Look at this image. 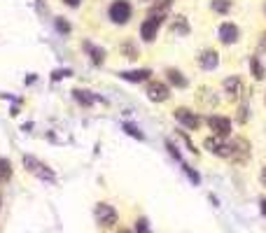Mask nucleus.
I'll return each instance as SVG.
<instances>
[{"label":"nucleus","instance_id":"1","mask_svg":"<svg viewBox=\"0 0 266 233\" xmlns=\"http://www.w3.org/2000/svg\"><path fill=\"white\" fill-rule=\"evenodd\" d=\"M131 14H133V7H131L129 0H115L108 10V17L115 26H124L131 21Z\"/></svg>","mask_w":266,"mask_h":233},{"label":"nucleus","instance_id":"2","mask_svg":"<svg viewBox=\"0 0 266 233\" xmlns=\"http://www.w3.org/2000/svg\"><path fill=\"white\" fill-rule=\"evenodd\" d=\"M203 147L212 154V156H219V159H229V156H231V140L222 138V135H210V138H205Z\"/></svg>","mask_w":266,"mask_h":233},{"label":"nucleus","instance_id":"3","mask_svg":"<svg viewBox=\"0 0 266 233\" xmlns=\"http://www.w3.org/2000/svg\"><path fill=\"white\" fill-rule=\"evenodd\" d=\"M173 117H175L177 124H182L184 128H189V131H198L203 119H201V114L194 112L191 107H175L173 110Z\"/></svg>","mask_w":266,"mask_h":233},{"label":"nucleus","instance_id":"4","mask_svg":"<svg viewBox=\"0 0 266 233\" xmlns=\"http://www.w3.org/2000/svg\"><path fill=\"white\" fill-rule=\"evenodd\" d=\"M24 166H26V170L28 173H33L35 177H40V180H45V182H54L56 180V175H54V170L47 166V163H42L40 159H35V156H24Z\"/></svg>","mask_w":266,"mask_h":233},{"label":"nucleus","instance_id":"5","mask_svg":"<svg viewBox=\"0 0 266 233\" xmlns=\"http://www.w3.org/2000/svg\"><path fill=\"white\" fill-rule=\"evenodd\" d=\"M145 93H147V98H150L152 103H166V100H171V96H173L168 82H161V80H150L147 82Z\"/></svg>","mask_w":266,"mask_h":233},{"label":"nucleus","instance_id":"6","mask_svg":"<svg viewBox=\"0 0 266 233\" xmlns=\"http://www.w3.org/2000/svg\"><path fill=\"white\" fill-rule=\"evenodd\" d=\"M222 89H224L226 98L231 100V103H238L243 96H245V84H243V80H240V75H231V77H226L224 82H222Z\"/></svg>","mask_w":266,"mask_h":233},{"label":"nucleus","instance_id":"7","mask_svg":"<svg viewBox=\"0 0 266 233\" xmlns=\"http://www.w3.org/2000/svg\"><path fill=\"white\" fill-rule=\"evenodd\" d=\"M166 21V17H157V14H147V19L140 24V38H143L145 42H154V38H157L159 28H161V24Z\"/></svg>","mask_w":266,"mask_h":233},{"label":"nucleus","instance_id":"8","mask_svg":"<svg viewBox=\"0 0 266 233\" xmlns=\"http://www.w3.org/2000/svg\"><path fill=\"white\" fill-rule=\"evenodd\" d=\"M94 214H96V221H98L101 226H105V228H112L117 224V219H119L117 210L110 205V203H98L96 210H94Z\"/></svg>","mask_w":266,"mask_h":233},{"label":"nucleus","instance_id":"9","mask_svg":"<svg viewBox=\"0 0 266 233\" xmlns=\"http://www.w3.org/2000/svg\"><path fill=\"white\" fill-rule=\"evenodd\" d=\"M229 159L236 163V166H243V163H247V159H250V142H247L245 138H236L231 140V156Z\"/></svg>","mask_w":266,"mask_h":233},{"label":"nucleus","instance_id":"10","mask_svg":"<svg viewBox=\"0 0 266 233\" xmlns=\"http://www.w3.org/2000/svg\"><path fill=\"white\" fill-rule=\"evenodd\" d=\"M205 124H208V128L212 131V135H222V138H226V135L231 133V119H229V117L210 114V117L205 119Z\"/></svg>","mask_w":266,"mask_h":233},{"label":"nucleus","instance_id":"11","mask_svg":"<svg viewBox=\"0 0 266 233\" xmlns=\"http://www.w3.org/2000/svg\"><path fill=\"white\" fill-rule=\"evenodd\" d=\"M217 35L222 45H233V42L240 40V28L236 24H231V21H222L217 28Z\"/></svg>","mask_w":266,"mask_h":233},{"label":"nucleus","instance_id":"12","mask_svg":"<svg viewBox=\"0 0 266 233\" xmlns=\"http://www.w3.org/2000/svg\"><path fill=\"white\" fill-rule=\"evenodd\" d=\"M196 103L201 107H205V110H212V107H217V93L212 91L210 87H201L196 93Z\"/></svg>","mask_w":266,"mask_h":233},{"label":"nucleus","instance_id":"13","mask_svg":"<svg viewBox=\"0 0 266 233\" xmlns=\"http://www.w3.org/2000/svg\"><path fill=\"white\" fill-rule=\"evenodd\" d=\"M124 82H133V84H140V82H150L152 70L150 68H140V70H122L119 73Z\"/></svg>","mask_w":266,"mask_h":233},{"label":"nucleus","instance_id":"14","mask_svg":"<svg viewBox=\"0 0 266 233\" xmlns=\"http://www.w3.org/2000/svg\"><path fill=\"white\" fill-rule=\"evenodd\" d=\"M198 66L203 68V70H215L219 66L217 49H203V52L198 54Z\"/></svg>","mask_w":266,"mask_h":233},{"label":"nucleus","instance_id":"15","mask_svg":"<svg viewBox=\"0 0 266 233\" xmlns=\"http://www.w3.org/2000/svg\"><path fill=\"white\" fill-rule=\"evenodd\" d=\"M82 47H84V52L89 54V59H91L94 66H103V63H105V56H108V54H105L103 47H96L94 42H84Z\"/></svg>","mask_w":266,"mask_h":233},{"label":"nucleus","instance_id":"16","mask_svg":"<svg viewBox=\"0 0 266 233\" xmlns=\"http://www.w3.org/2000/svg\"><path fill=\"white\" fill-rule=\"evenodd\" d=\"M171 33L173 35H180V38H184V35L191 33V26H189V21H187V17H182V14L173 17V21H171Z\"/></svg>","mask_w":266,"mask_h":233},{"label":"nucleus","instance_id":"17","mask_svg":"<svg viewBox=\"0 0 266 233\" xmlns=\"http://www.w3.org/2000/svg\"><path fill=\"white\" fill-rule=\"evenodd\" d=\"M166 80H168V84H173V87H177V89H187V84H189L187 77H184L177 68H168V70H166Z\"/></svg>","mask_w":266,"mask_h":233},{"label":"nucleus","instance_id":"18","mask_svg":"<svg viewBox=\"0 0 266 233\" xmlns=\"http://www.w3.org/2000/svg\"><path fill=\"white\" fill-rule=\"evenodd\" d=\"M250 75H252V80L254 82H261L266 77V68H264V63H261V59L259 56H250Z\"/></svg>","mask_w":266,"mask_h":233},{"label":"nucleus","instance_id":"19","mask_svg":"<svg viewBox=\"0 0 266 233\" xmlns=\"http://www.w3.org/2000/svg\"><path fill=\"white\" fill-rule=\"evenodd\" d=\"M73 98H75L80 105H84V107L94 105L96 100H103V98H98V96H94L91 91H84V89H73Z\"/></svg>","mask_w":266,"mask_h":233},{"label":"nucleus","instance_id":"20","mask_svg":"<svg viewBox=\"0 0 266 233\" xmlns=\"http://www.w3.org/2000/svg\"><path fill=\"white\" fill-rule=\"evenodd\" d=\"M171 7H173V0H157V3L150 7V14H157V17H166Z\"/></svg>","mask_w":266,"mask_h":233},{"label":"nucleus","instance_id":"21","mask_svg":"<svg viewBox=\"0 0 266 233\" xmlns=\"http://www.w3.org/2000/svg\"><path fill=\"white\" fill-rule=\"evenodd\" d=\"M247 119H250V107H247V93L243 96V103L238 105V112H236V124H247Z\"/></svg>","mask_w":266,"mask_h":233},{"label":"nucleus","instance_id":"22","mask_svg":"<svg viewBox=\"0 0 266 233\" xmlns=\"http://www.w3.org/2000/svg\"><path fill=\"white\" fill-rule=\"evenodd\" d=\"M12 180V163L10 159H0V184H7Z\"/></svg>","mask_w":266,"mask_h":233},{"label":"nucleus","instance_id":"23","mask_svg":"<svg viewBox=\"0 0 266 233\" xmlns=\"http://www.w3.org/2000/svg\"><path fill=\"white\" fill-rule=\"evenodd\" d=\"M210 7H212V12H217V14H229L231 12V7H233V3L231 0H212Z\"/></svg>","mask_w":266,"mask_h":233},{"label":"nucleus","instance_id":"24","mask_svg":"<svg viewBox=\"0 0 266 233\" xmlns=\"http://www.w3.org/2000/svg\"><path fill=\"white\" fill-rule=\"evenodd\" d=\"M119 52H122V56H126V59H138V47H136V42H131V40L122 42Z\"/></svg>","mask_w":266,"mask_h":233},{"label":"nucleus","instance_id":"25","mask_svg":"<svg viewBox=\"0 0 266 233\" xmlns=\"http://www.w3.org/2000/svg\"><path fill=\"white\" fill-rule=\"evenodd\" d=\"M54 26H56V31H59L61 35H70V31H73L70 21H66L63 17H56V19H54Z\"/></svg>","mask_w":266,"mask_h":233},{"label":"nucleus","instance_id":"26","mask_svg":"<svg viewBox=\"0 0 266 233\" xmlns=\"http://www.w3.org/2000/svg\"><path fill=\"white\" fill-rule=\"evenodd\" d=\"M122 131H124L126 135H131V138H136V140H145V135L140 133V131H138V128L133 126V124H129V121H126V124L122 126Z\"/></svg>","mask_w":266,"mask_h":233},{"label":"nucleus","instance_id":"27","mask_svg":"<svg viewBox=\"0 0 266 233\" xmlns=\"http://www.w3.org/2000/svg\"><path fill=\"white\" fill-rule=\"evenodd\" d=\"M182 170L187 173V177L191 180V184H201V175H198L196 170H194V168L189 166V163H182Z\"/></svg>","mask_w":266,"mask_h":233},{"label":"nucleus","instance_id":"28","mask_svg":"<svg viewBox=\"0 0 266 233\" xmlns=\"http://www.w3.org/2000/svg\"><path fill=\"white\" fill-rule=\"evenodd\" d=\"M136 231L138 233H150V226H147V219H145V217H140V219L136 221Z\"/></svg>","mask_w":266,"mask_h":233},{"label":"nucleus","instance_id":"29","mask_svg":"<svg viewBox=\"0 0 266 233\" xmlns=\"http://www.w3.org/2000/svg\"><path fill=\"white\" fill-rule=\"evenodd\" d=\"M68 75H70V70L61 68V70H54V73H52V80H54V82H59V80H63V77H68Z\"/></svg>","mask_w":266,"mask_h":233},{"label":"nucleus","instance_id":"30","mask_svg":"<svg viewBox=\"0 0 266 233\" xmlns=\"http://www.w3.org/2000/svg\"><path fill=\"white\" fill-rule=\"evenodd\" d=\"M180 138H182V140H184V145L189 147V152H191V154H198V149H196V147H194V145H191V140H189V135L184 133V131H180Z\"/></svg>","mask_w":266,"mask_h":233},{"label":"nucleus","instance_id":"31","mask_svg":"<svg viewBox=\"0 0 266 233\" xmlns=\"http://www.w3.org/2000/svg\"><path fill=\"white\" fill-rule=\"evenodd\" d=\"M166 149L171 152V156H173V159H177V161H180V152H177V147L173 145L171 140H166Z\"/></svg>","mask_w":266,"mask_h":233},{"label":"nucleus","instance_id":"32","mask_svg":"<svg viewBox=\"0 0 266 233\" xmlns=\"http://www.w3.org/2000/svg\"><path fill=\"white\" fill-rule=\"evenodd\" d=\"M259 49H261V52H266V31L259 35Z\"/></svg>","mask_w":266,"mask_h":233},{"label":"nucleus","instance_id":"33","mask_svg":"<svg viewBox=\"0 0 266 233\" xmlns=\"http://www.w3.org/2000/svg\"><path fill=\"white\" fill-rule=\"evenodd\" d=\"M63 3H66L68 7H80V3H82V0H63Z\"/></svg>","mask_w":266,"mask_h":233},{"label":"nucleus","instance_id":"34","mask_svg":"<svg viewBox=\"0 0 266 233\" xmlns=\"http://www.w3.org/2000/svg\"><path fill=\"white\" fill-rule=\"evenodd\" d=\"M259 180H261V184H264V186H266V166H264V168H261V173H259Z\"/></svg>","mask_w":266,"mask_h":233},{"label":"nucleus","instance_id":"35","mask_svg":"<svg viewBox=\"0 0 266 233\" xmlns=\"http://www.w3.org/2000/svg\"><path fill=\"white\" fill-rule=\"evenodd\" d=\"M261 214H264V217H266V198L261 200Z\"/></svg>","mask_w":266,"mask_h":233},{"label":"nucleus","instance_id":"36","mask_svg":"<svg viewBox=\"0 0 266 233\" xmlns=\"http://www.w3.org/2000/svg\"><path fill=\"white\" fill-rule=\"evenodd\" d=\"M119 233H131V231H129V228H122V231H119Z\"/></svg>","mask_w":266,"mask_h":233},{"label":"nucleus","instance_id":"37","mask_svg":"<svg viewBox=\"0 0 266 233\" xmlns=\"http://www.w3.org/2000/svg\"><path fill=\"white\" fill-rule=\"evenodd\" d=\"M264 103H266V96H264Z\"/></svg>","mask_w":266,"mask_h":233},{"label":"nucleus","instance_id":"38","mask_svg":"<svg viewBox=\"0 0 266 233\" xmlns=\"http://www.w3.org/2000/svg\"><path fill=\"white\" fill-rule=\"evenodd\" d=\"M264 12H266V5H264Z\"/></svg>","mask_w":266,"mask_h":233},{"label":"nucleus","instance_id":"39","mask_svg":"<svg viewBox=\"0 0 266 233\" xmlns=\"http://www.w3.org/2000/svg\"><path fill=\"white\" fill-rule=\"evenodd\" d=\"M145 3H147V0H145Z\"/></svg>","mask_w":266,"mask_h":233},{"label":"nucleus","instance_id":"40","mask_svg":"<svg viewBox=\"0 0 266 233\" xmlns=\"http://www.w3.org/2000/svg\"><path fill=\"white\" fill-rule=\"evenodd\" d=\"M0 200H3V198H0Z\"/></svg>","mask_w":266,"mask_h":233}]
</instances>
